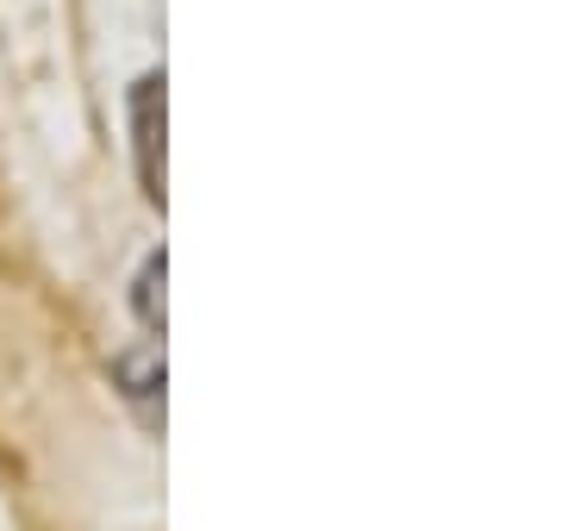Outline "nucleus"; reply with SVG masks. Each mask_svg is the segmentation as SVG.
Returning a JSON list of instances; mask_svg holds the SVG:
<instances>
[{
    "label": "nucleus",
    "mask_w": 562,
    "mask_h": 531,
    "mask_svg": "<svg viewBox=\"0 0 562 531\" xmlns=\"http://www.w3.org/2000/svg\"><path fill=\"white\" fill-rule=\"evenodd\" d=\"M162 250H150V257H144V269H138V319L150 331H162Z\"/></svg>",
    "instance_id": "3"
},
{
    "label": "nucleus",
    "mask_w": 562,
    "mask_h": 531,
    "mask_svg": "<svg viewBox=\"0 0 562 531\" xmlns=\"http://www.w3.org/2000/svg\"><path fill=\"white\" fill-rule=\"evenodd\" d=\"M120 382H125V394H132L144 413H157V394H162V350H157V344H144V350H132V357H120Z\"/></svg>",
    "instance_id": "2"
},
{
    "label": "nucleus",
    "mask_w": 562,
    "mask_h": 531,
    "mask_svg": "<svg viewBox=\"0 0 562 531\" xmlns=\"http://www.w3.org/2000/svg\"><path fill=\"white\" fill-rule=\"evenodd\" d=\"M132 138H138L144 194L162 201V76H144L138 94H132Z\"/></svg>",
    "instance_id": "1"
}]
</instances>
